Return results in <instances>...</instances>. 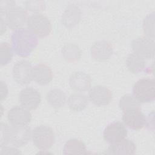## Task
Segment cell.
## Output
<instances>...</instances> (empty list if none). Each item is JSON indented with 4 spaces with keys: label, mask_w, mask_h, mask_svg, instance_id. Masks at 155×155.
<instances>
[{
    "label": "cell",
    "mask_w": 155,
    "mask_h": 155,
    "mask_svg": "<svg viewBox=\"0 0 155 155\" xmlns=\"http://www.w3.org/2000/svg\"><path fill=\"white\" fill-rule=\"evenodd\" d=\"M140 106V102L136 99L133 96L130 94H125L122 96L120 99L119 104L120 109L123 111L134 108L141 109Z\"/></svg>",
    "instance_id": "24"
},
{
    "label": "cell",
    "mask_w": 155,
    "mask_h": 155,
    "mask_svg": "<svg viewBox=\"0 0 155 155\" xmlns=\"http://www.w3.org/2000/svg\"><path fill=\"white\" fill-rule=\"evenodd\" d=\"M67 104L72 111L79 112L84 110L87 107L88 99L83 94L74 93L68 97Z\"/></svg>",
    "instance_id": "20"
},
{
    "label": "cell",
    "mask_w": 155,
    "mask_h": 155,
    "mask_svg": "<svg viewBox=\"0 0 155 155\" xmlns=\"http://www.w3.org/2000/svg\"><path fill=\"white\" fill-rule=\"evenodd\" d=\"M26 8L31 12H39L44 10L45 3L42 1H27L25 2Z\"/></svg>",
    "instance_id": "28"
},
{
    "label": "cell",
    "mask_w": 155,
    "mask_h": 155,
    "mask_svg": "<svg viewBox=\"0 0 155 155\" xmlns=\"http://www.w3.org/2000/svg\"><path fill=\"white\" fill-rule=\"evenodd\" d=\"M7 118L12 125H25L30 122L31 114L24 107L16 105L9 110Z\"/></svg>",
    "instance_id": "13"
},
{
    "label": "cell",
    "mask_w": 155,
    "mask_h": 155,
    "mask_svg": "<svg viewBox=\"0 0 155 155\" xmlns=\"http://www.w3.org/2000/svg\"><path fill=\"white\" fill-rule=\"evenodd\" d=\"M154 13L148 15L143 19V29L147 37L154 38Z\"/></svg>",
    "instance_id": "26"
},
{
    "label": "cell",
    "mask_w": 155,
    "mask_h": 155,
    "mask_svg": "<svg viewBox=\"0 0 155 155\" xmlns=\"http://www.w3.org/2000/svg\"><path fill=\"white\" fill-rule=\"evenodd\" d=\"M19 101L21 105L28 110H35L41 103V96L37 90L31 87H26L20 91Z\"/></svg>",
    "instance_id": "12"
},
{
    "label": "cell",
    "mask_w": 155,
    "mask_h": 155,
    "mask_svg": "<svg viewBox=\"0 0 155 155\" xmlns=\"http://www.w3.org/2000/svg\"><path fill=\"white\" fill-rule=\"evenodd\" d=\"M80 8L74 5H69L64 12L62 16V22L67 28H72L76 25L81 19Z\"/></svg>",
    "instance_id": "18"
},
{
    "label": "cell",
    "mask_w": 155,
    "mask_h": 155,
    "mask_svg": "<svg viewBox=\"0 0 155 155\" xmlns=\"http://www.w3.org/2000/svg\"><path fill=\"white\" fill-rule=\"evenodd\" d=\"M90 101L96 106H105L110 103L113 98L111 91L105 86L96 85L88 92Z\"/></svg>",
    "instance_id": "10"
},
{
    "label": "cell",
    "mask_w": 155,
    "mask_h": 155,
    "mask_svg": "<svg viewBox=\"0 0 155 155\" xmlns=\"http://www.w3.org/2000/svg\"><path fill=\"white\" fill-rule=\"evenodd\" d=\"M134 53L143 59H151L154 56V42L148 37L142 36L134 39L131 42Z\"/></svg>",
    "instance_id": "5"
},
{
    "label": "cell",
    "mask_w": 155,
    "mask_h": 155,
    "mask_svg": "<svg viewBox=\"0 0 155 155\" xmlns=\"http://www.w3.org/2000/svg\"><path fill=\"white\" fill-rule=\"evenodd\" d=\"M64 154H86L87 150L85 144L77 139H70L64 145Z\"/></svg>",
    "instance_id": "19"
},
{
    "label": "cell",
    "mask_w": 155,
    "mask_h": 155,
    "mask_svg": "<svg viewBox=\"0 0 155 155\" xmlns=\"http://www.w3.org/2000/svg\"><path fill=\"white\" fill-rule=\"evenodd\" d=\"M91 80L90 76L82 71L73 72L69 78L70 87L78 92H83L91 87Z\"/></svg>",
    "instance_id": "15"
},
{
    "label": "cell",
    "mask_w": 155,
    "mask_h": 155,
    "mask_svg": "<svg viewBox=\"0 0 155 155\" xmlns=\"http://www.w3.org/2000/svg\"><path fill=\"white\" fill-rule=\"evenodd\" d=\"M27 25L29 30L40 38L48 36L51 31V25L48 18L41 13H35L29 16Z\"/></svg>",
    "instance_id": "4"
},
{
    "label": "cell",
    "mask_w": 155,
    "mask_h": 155,
    "mask_svg": "<svg viewBox=\"0 0 155 155\" xmlns=\"http://www.w3.org/2000/svg\"><path fill=\"white\" fill-rule=\"evenodd\" d=\"M146 117L140 108L131 109L124 111L122 121L125 125L131 130H137L145 125Z\"/></svg>",
    "instance_id": "11"
},
{
    "label": "cell",
    "mask_w": 155,
    "mask_h": 155,
    "mask_svg": "<svg viewBox=\"0 0 155 155\" xmlns=\"http://www.w3.org/2000/svg\"><path fill=\"white\" fill-rule=\"evenodd\" d=\"M31 137L34 145L40 150H47L52 147L54 142L53 130L47 125H39L31 131Z\"/></svg>",
    "instance_id": "3"
},
{
    "label": "cell",
    "mask_w": 155,
    "mask_h": 155,
    "mask_svg": "<svg viewBox=\"0 0 155 155\" xmlns=\"http://www.w3.org/2000/svg\"><path fill=\"white\" fill-rule=\"evenodd\" d=\"M64 58L70 62H74L79 59L81 51L77 45L74 44H65L61 50Z\"/></svg>",
    "instance_id": "23"
},
{
    "label": "cell",
    "mask_w": 155,
    "mask_h": 155,
    "mask_svg": "<svg viewBox=\"0 0 155 155\" xmlns=\"http://www.w3.org/2000/svg\"><path fill=\"white\" fill-rule=\"evenodd\" d=\"M126 65L128 70L134 74L142 72L145 68L144 59L136 53L130 54L126 60Z\"/></svg>",
    "instance_id": "22"
},
{
    "label": "cell",
    "mask_w": 155,
    "mask_h": 155,
    "mask_svg": "<svg viewBox=\"0 0 155 155\" xmlns=\"http://www.w3.org/2000/svg\"><path fill=\"white\" fill-rule=\"evenodd\" d=\"M133 94L140 103L153 102L155 99L154 79L143 78L138 80L133 87Z\"/></svg>",
    "instance_id": "2"
},
{
    "label": "cell",
    "mask_w": 155,
    "mask_h": 155,
    "mask_svg": "<svg viewBox=\"0 0 155 155\" xmlns=\"http://www.w3.org/2000/svg\"><path fill=\"white\" fill-rule=\"evenodd\" d=\"M20 151H18V149L13 147H9L4 146L1 147V154H20Z\"/></svg>",
    "instance_id": "30"
},
{
    "label": "cell",
    "mask_w": 155,
    "mask_h": 155,
    "mask_svg": "<svg viewBox=\"0 0 155 155\" xmlns=\"http://www.w3.org/2000/svg\"><path fill=\"white\" fill-rule=\"evenodd\" d=\"M10 126L5 123L2 122L1 124V137H0V145L3 147L10 143Z\"/></svg>",
    "instance_id": "27"
},
{
    "label": "cell",
    "mask_w": 155,
    "mask_h": 155,
    "mask_svg": "<svg viewBox=\"0 0 155 155\" xmlns=\"http://www.w3.org/2000/svg\"><path fill=\"white\" fill-rule=\"evenodd\" d=\"M136 147L130 139H124L120 141L110 143L107 149V154H134Z\"/></svg>",
    "instance_id": "17"
},
{
    "label": "cell",
    "mask_w": 155,
    "mask_h": 155,
    "mask_svg": "<svg viewBox=\"0 0 155 155\" xmlns=\"http://www.w3.org/2000/svg\"><path fill=\"white\" fill-rule=\"evenodd\" d=\"M12 47L8 42H2L0 45V64L1 66L8 64L13 56Z\"/></svg>",
    "instance_id": "25"
},
{
    "label": "cell",
    "mask_w": 155,
    "mask_h": 155,
    "mask_svg": "<svg viewBox=\"0 0 155 155\" xmlns=\"http://www.w3.org/2000/svg\"><path fill=\"white\" fill-rule=\"evenodd\" d=\"M31 136L30 128L27 125L10 126V143L16 147L25 145Z\"/></svg>",
    "instance_id": "9"
},
{
    "label": "cell",
    "mask_w": 155,
    "mask_h": 155,
    "mask_svg": "<svg viewBox=\"0 0 155 155\" xmlns=\"http://www.w3.org/2000/svg\"><path fill=\"white\" fill-rule=\"evenodd\" d=\"M46 99L49 105L54 108H59L64 105L66 102V95L62 90L53 88L47 93Z\"/></svg>",
    "instance_id": "21"
},
{
    "label": "cell",
    "mask_w": 155,
    "mask_h": 155,
    "mask_svg": "<svg viewBox=\"0 0 155 155\" xmlns=\"http://www.w3.org/2000/svg\"><path fill=\"white\" fill-rule=\"evenodd\" d=\"M1 101H2L4 99H5L4 97V94L7 96L8 94V89H7V87L5 84V83H4V82L1 81Z\"/></svg>",
    "instance_id": "31"
},
{
    "label": "cell",
    "mask_w": 155,
    "mask_h": 155,
    "mask_svg": "<svg viewBox=\"0 0 155 155\" xmlns=\"http://www.w3.org/2000/svg\"><path fill=\"white\" fill-rule=\"evenodd\" d=\"M127 130L125 125L119 121L109 124L103 133L104 139L108 143L120 141L127 137Z\"/></svg>",
    "instance_id": "8"
},
{
    "label": "cell",
    "mask_w": 155,
    "mask_h": 155,
    "mask_svg": "<svg viewBox=\"0 0 155 155\" xmlns=\"http://www.w3.org/2000/svg\"><path fill=\"white\" fill-rule=\"evenodd\" d=\"M27 13L21 7H13L5 12V22L6 25L12 30L21 28L27 21Z\"/></svg>",
    "instance_id": "7"
},
{
    "label": "cell",
    "mask_w": 155,
    "mask_h": 155,
    "mask_svg": "<svg viewBox=\"0 0 155 155\" xmlns=\"http://www.w3.org/2000/svg\"><path fill=\"white\" fill-rule=\"evenodd\" d=\"M15 2L13 1H1V13L4 12L5 13L10 8L15 7Z\"/></svg>",
    "instance_id": "29"
},
{
    "label": "cell",
    "mask_w": 155,
    "mask_h": 155,
    "mask_svg": "<svg viewBox=\"0 0 155 155\" xmlns=\"http://www.w3.org/2000/svg\"><path fill=\"white\" fill-rule=\"evenodd\" d=\"M92 58L97 61H105L110 59L113 53L112 44L108 41L102 40L94 43L91 47Z\"/></svg>",
    "instance_id": "14"
},
{
    "label": "cell",
    "mask_w": 155,
    "mask_h": 155,
    "mask_svg": "<svg viewBox=\"0 0 155 155\" xmlns=\"http://www.w3.org/2000/svg\"><path fill=\"white\" fill-rule=\"evenodd\" d=\"M32 68L31 63L28 61H18L13 65L12 70L14 81L21 85L30 84L33 80Z\"/></svg>",
    "instance_id": "6"
},
{
    "label": "cell",
    "mask_w": 155,
    "mask_h": 155,
    "mask_svg": "<svg viewBox=\"0 0 155 155\" xmlns=\"http://www.w3.org/2000/svg\"><path fill=\"white\" fill-rule=\"evenodd\" d=\"M11 41L13 51L21 57L28 56L38 45L36 36L24 28L15 30L11 36Z\"/></svg>",
    "instance_id": "1"
},
{
    "label": "cell",
    "mask_w": 155,
    "mask_h": 155,
    "mask_svg": "<svg viewBox=\"0 0 155 155\" xmlns=\"http://www.w3.org/2000/svg\"><path fill=\"white\" fill-rule=\"evenodd\" d=\"M32 77L38 84L45 85L51 81L53 72L46 64H39L32 68Z\"/></svg>",
    "instance_id": "16"
}]
</instances>
